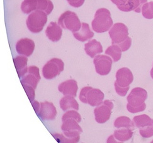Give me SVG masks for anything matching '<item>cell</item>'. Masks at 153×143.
<instances>
[{
  "instance_id": "cell-1",
  "label": "cell",
  "mask_w": 153,
  "mask_h": 143,
  "mask_svg": "<svg viewBox=\"0 0 153 143\" xmlns=\"http://www.w3.org/2000/svg\"><path fill=\"white\" fill-rule=\"evenodd\" d=\"M147 98L148 92L145 89L141 87L133 88L127 98V111L132 114L144 111L146 108L145 101Z\"/></svg>"
},
{
  "instance_id": "cell-2",
  "label": "cell",
  "mask_w": 153,
  "mask_h": 143,
  "mask_svg": "<svg viewBox=\"0 0 153 143\" xmlns=\"http://www.w3.org/2000/svg\"><path fill=\"white\" fill-rule=\"evenodd\" d=\"M133 80L134 75L128 68L123 67L117 70L114 83L117 94L121 97L126 96Z\"/></svg>"
},
{
  "instance_id": "cell-3",
  "label": "cell",
  "mask_w": 153,
  "mask_h": 143,
  "mask_svg": "<svg viewBox=\"0 0 153 143\" xmlns=\"http://www.w3.org/2000/svg\"><path fill=\"white\" fill-rule=\"evenodd\" d=\"M113 26L111 13L107 8H100L95 13V18L91 22L93 30L102 33L108 31Z\"/></svg>"
},
{
  "instance_id": "cell-4",
  "label": "cell",
  "mask_w": 153,
  "mask_h": 143,
  "mask_svg": "<svg viewBox=\"0 0 153 143\" xmlns=\"http://www.w3.org/2000/svg\"><path fill=\"white\" fill-rule=\"evenodd\" d=\"M21 10L25 14H30L34 11L40 10L49 15L54 10V4L51 0H23Z\"/></svg>"
},
{
  "instance_id": "cell-5",
  "label": "cell",
  "mask_w": 153,
  "mask_h": 143,
  "mask_svg": "<svg viewBox=\"0 0 153 143\" xmlns=\"http://www.w3.org/2000/svg\"><path fill=\"white\" fill-rule=\"evenodd\" d=\"M105 97L103 92L98 88L92 87H85L79 94V100L84 104H88L92 107L101 105Z\"/></svg>"
},
{
  "instance_id": "cell-6",
  "label": "cell",
  "mask_w": 153,
  "mask_h": 143,
  "mask_svg": "<svg viewBox=\"0 0 153 143\" xmlns=\"http://www.w3.org/2000/svg\"><path fill=\"white\" fill-rule=\"evenodd\" d=\"M47 21L48 15L43 11L36 10L28 16L26 24L28 30L33 33H38L42 30Z\"/></svg>"
},
{
  "instance_id": "cell-7",
  "label": "cell",
  "mask_w": 153,
  "mask_h": 143,
  "mask_svg": "<svg viewBox=\"0 0 153 143\" xmlns=\"http://www.w3.org/2000/svg\"><path fill=\"white\" fill-rule=\"evenodd\" d=\"M58 24L62 28L67 29L72 32H78L81 28V23L74 12L66 11L59 18Z\"/></svg>"
},
{
  "instance_id": "cell-8",
  "label": "cell",
  "mask_w": 153,
  "mask_h": 143,
  "mask_svg": "<svg viewBox=\"0 0 153 143\" xmlns=\"http://www.w3.org/2000/svg\"><path fill=\"white\" fill-rule=\"evenodd\" d=\"M64 69V63L60 58H54L47 63L42 69V75L48 80L53 79L59 75Z\"/></svg>"
},
{
  "instance_id": "cell-9",
  "label": "cell",
  "mask_w": 153,
  "mask_h": 143,
  "mask_svg": "<svg viewBox=\"0 0 153 143\" xmlns=\"http://www.w3.org/2000/svg\"><path fill=\"white\" fill-rule=\"evenodd\" d=\"M109 35L112 45H119L128 37L127 27L122 23H117L109 30Z\"/></svg>"
},
{
  "instance_id": "cell-10",
  "label": "cell",
  "mask_w": 153,
  "mask_h": 143,
  "mask_svg": "<svg viewBox=\"0 0 153 143\" xmlns=\"http://www.w3.org/2000/svg\"><path fill=\"white\" fill-rule=\"evenodd\" d=\"M113 108L114 104L110 100H106L101 105L97 106L94 110L95 121L99 124H103L108 121L110 118Z\"/></svg>"
},
{
  "instance_id": "cell-11",
  "label": "cell",
  "mask_w": 153,
  "mask_h": 143,
  "mask_svg": "<svg viewBox=\"0 0 153 143\" xmlns=\"http://www.w3.org/2000/svg\"><path fill=\"white\" fill-rule=\"evenodd\" d=\"M112 59L107 55H99L93 58L97 73L100 75H107L111 70Z\"/></svg>"
},
{
  "instance_id": "cell-12",
  "label": "cell",
  "mask_w": 153,
  "mask_h": 143,
  "mask_svg": "<svg viewBox=\"0 0 153 143\" xmlns=\"http://www.w3.org/2000/svg\"><path fill=\"white\" fill-rule=\"evenodd\" d=\"M61 129L64 135L69 138H77L83 133V129L79 125V122L74 119H68L63 121Z\"/></svg>"
},
{
  "instance_id": "cell-13",
  "label": "cell",
  "mask_w": 153,
  "mask_h": 143,
  "mask_svg": "<svg viewBox=\"0 0 153 143\" xmlns=\"http://www.w3.org/2000/svg\"><path fill=\"white\" fill-rule=\"evenodd\" d=\"M41 80L39 69L32 65L28 67V72L20 80L22 85L33 87L35 89L37 88L38 83Z\"/></svg>"
},
{
  "instance_id": "cell-14",
  "label": "cell",
  "mask_w": 153,
  "mask_h": 143,
  "mask_svg": "<svg viewBox=\"0 0 153 143\" xmlns=\"http://www.w3.org/2000/svg\"><path fill=\"white\" fill-rule=\"evenodd\" d=\"M57 110L54 104L48 101L40 102V107L38 116L43 120H54L57 116Z\"/></svg>"
},
{
  "instance_id": "cell-15",
  "label": "cell",
  "mask_w": 153,
  "mask_h": 143,
  "mask_svg": "<svg viewBox=\"0 0 153 143\" xmlns=\"http://www.w3.org/2000/svg\"><path fill=\"white\" fill-rule=\"evenodd\" d=\"M35 50V42L32 39L25 38L17 41L16 50L20 55L25 57H30L32 55Z\"/></svg>"
},
{
  "instance_id": "cell-16",
  "label": "cell",
  "mask_w": 153,
  "mask_h": 143,
  "mask_svg": "<svg viewBox=\"0 0 153 143\" xmlns=\"http://www.w3.org/2000/svg\"><path fill=\"white\" fill-rule=\"evenodd\" d=\"M58 90L64 95H72L76 97L78 90V83L74 79H69L60 83Z\"/></svg>"
},
{
  "instance_id": "cell-17",
  "label": "cell",
  "mask_w": 153,
  "mask_h": 143,
  "mask_svg": "<svg viewBox=\"0 0 153 143\" xmlns=\"http://www.w3.org/2000/svg\"><path fill=\"white\" fill-rule=\"evenodd\" d=\"M45 35L51 41L54 42L58 41L62 37V28L56 22L52 21L45 29Z\"/></svg>"
},
{
  "instance_id": "cell-18",
  "label": "cell",
  "mask_w": 153,
  "mask_h": 143,
  "mask_svg": "<svg viewBox=\"0 0 153 143\" xmlns=\"http://www.w3.org/2000/svg\"><path fill=\"white\" fill-rule=\"evenodd\" d=\"M73 35L76 40L84 42L91 39L94 36V33L91 30L89 25L83 22L81 23V28L79 30L73 32Z\"/></svg>"
},
{
  "instance_id": "cell-19",
  "label": "cell",
  "mask_w": 153,
  "mask_h": 143,
  "mask_svg": "<svg viewBox=\"0 0 153 143\" xmlns=\"http://www.w3.org/2000/svg\"><path fill=\"white\" fill-rule=\"evenodd\" d=\"M85 50L88 55L94 58L98 54L103 52V46L100 42L93 39L85 45Z\"/></svg>"
},
{
  "instance_id": "cell-20",
  "label": "cell",
  "mask_w": 153,
  "mask_h": 143,
  "mask_svg": "<svg viewBox=\"0 0 153 143\" xmlns=\"http://www.w3.org/2000/svg\"><path fill=\"white\" fill-rule=\"evenodd\" d=\"M13 62L19 77L21 79L28 72V67L27 66V57L24 55L17 56L13 58Z\"/></svg>"
},
{
  "instance_id": "cell-21",
  "label": "cell",
  "mask_w": 153,
  "mask_h": 143,
  "mask_svg": "<svg viewBox=\"0 0 153 143\" xmlns=\"http://www.w3.org/2000/svg\"><path fill=\"white\" fill-rule=\"evenodd\" d=\"M148 3V0H128L127 3L121 7H117L120 11L129 12L134 11L136 13H140L143 6Z\"/></svg>"
},
{
  "instance_id": "cell-22",
  "label": "cell",
  "mask_w": 153,
  "mask_h": 143,
  "mask_svg": "<svg viewBox=\"0 0 153 143\" xmlns=\"http://www.w3.org/2000/svg\"><path fill=\"white\" fill-rule=\"evenodd\" d=\"M60 107L62 111H66L69 109H74L76 111L79 110V104L72 95H65L60 100Z\"/></svg>"
},
{
  "instance_id": "cell-23",
  "label": "cell",
  "mask_w": 153,
  "mask_h": 143,
  "mask_svg": "<svg viewBox=\"0 0 153 143\" xmlns=\"http://www.w3.org/2000/svg\"><path fill=\"white\" fill-rule=\"evenodd\" d=\"M131 129L122 128L114 131V136L115 139L119 142H126L132 138L133 132Z\"/></svg>"
},
{
  "instance_id": "cell-24",
  "label": "cell",
  "mask_w": 153,
  "mask_h": 143,
  "mask_svg": "<svg viewBox=\"0 0 153 143\" xmlns=\"http://www.w3.org/2000/svg\"><path fill=\"white\" fill-rule=\"evenodd\" d=\"M133 122L136 128L142 129L152 124L153 119L148 115L143 114L135 116L133 119Z\"/></svg>"
},
{
  "instance_id": "cell-25",
  "label": "cell",
  "mask_w": 153,
  "mask_h": 143,
  "mask_svg": "<svg viewBox=\"0 0 153 143\" xmlns=\"http://www.w3.org/2000/svg\"><path fill=\"white\" fill-rule=\"evenodd\" d=\"M114 126L117 129L126 128L134 130L135 128V124L129 117L126 116H120L115 119Z\"/></svg>"
},
{
  "instance_id": "cell-26",
  "label": "cell",
  "mask_w": 153,
  "mask_h": 143,
  "mask_svg": "<svg viewBox=\"0 0 153 143\" xmlns=\"http://www.w3.org/2000/svg\"><path fill=\"white\" fill-rule=\"evenodd\" d=\"M122 52V51L119 45H112L108 47L105 50V54L110 56L112 58L114 62H117L121 58Z\"/></svg>"
},
{
  "instance_id": "cell-27",
  "label": "cell",
  "mask_w": 153,
  "mask_h": 143,
  "mask_svg": "<svg viewBox=\"0 0 153 143\" xmlns=\"http://www.w3.org/2000/svg\"><path fill=\"white\" fill-rule=\"evenodd\" d=\"M143 16L146 19L151 20L153 18V1L145 3L142 7Z\"/></svg>"
},
{
  "instance_id": "cell-28",
  "label": "cell",
  "mask_w": 153,
  "mask_h": 143,
  "mask_svg": "<svg viewBox=\"0 0 153 143\" xmlns=\"http://www.w3.org/2000/svg\"><path fill=\"white\" fill-rule=\"evenodd\" d=\"M52 136L57 141V142L62 143H76L78 142L80 139V136H78L75 138H69L64 134H53Z\"/></svg>"
},
{
  "instance_id": "cell-29",
  "label": "cell",
  "mask_w": 153,
  "mask_h": 143,
  "mask_svg": "<svg viewBox=\"0 0 153 143\" xmlns=\"http://www.w3.org/2000/svg\"><path fill=\"white\" fill-rule=\"evenodd\" d=\"M68 119H74L79 123L81 121V116L76 110L67 111L62 117V121H64Z\"/></svg>"
},
{
  "instance_id": "cell-30",
  "label": "cell",
  "mask_w": 153,
  "mask_h": 143,
  "mask_svg": "<svg viewBox=\"0 0 153 143\" xmlns=\"http://www.w3.org/2000/svg\"><path fill=\"white\" fill-rule=\"evenodd\" d=\"M140 136L144 138H149L153 136V124L146 128L139 129Z\"/></svg>"
},
{
  "instance_id": "cell-31",
  "label": "cell",
  "mask_w": 153,
  "mask_h": 143,
  "mask_svg": "<svg viewBox=\"0 0 153 143\" xmlns=\"http://www.w3.org/2000/svg\"><path fill=\"white\" fill-rule=\"evenodd\" d=\"M23 88L27 95V96L30 100V102H32L33 101L35 100V88L33 87L28 86H22Z\"/></svg>"
},
{
  "instance_id": "cell-32",
  "label": "cell",
  "mask_w": 153,
  "mask_h": 143,
  "mask_svg": "<svg viewBox=\"0 0 153 143\" xmlns=\"http://www.w3.org/2000/svg\"><path fill=\"white\" fill-rule=\"evenodd\" d=\"M131 45H132V39L131 38L128 37L125 41H123V42L117 45L119 46L122 52H126L130 49Z\"/></svg>"
},
{
  "instance_id": "cell-33",
  "label": "cell",
  "mask_w": 153,
  "mask_h": 143,
  "mask_svg": "<svg viewBox=\"0 0 153 143\" xmlns=\"http://www.w3.org/2000/svg\"><path fill=\"white\" fill-rule=\"evenodd\" d=\"M85 0H67L68 3L74 8H79L81 7L85 3Z\"/></svg>"
},
{
  "instance_id": "cell-34",
  "label": "cell",
  "mask_w": 153,
  "mask_h": 143,
  "mask_svg": "<svg viewBox=\"0 0 153 143\" xmlns=\"http://www.w3.org/2000/svg\"><path fill=\"white\" fill-rule=\"evenodd\" d=\"M32 103V107H33V109L35 110V113H36L37 114H38V113L39 112V109H40V103H39L38 101L37 100H33Z\"/></svg>"
},
{
  "instance_id": "cell-35",
  "label": "cell",
  "mask_w": 153,
  "mask_h": 143,
  "mask_svg": "<svg viewBox=\"0 0 153 143\" xmlns=\"http://www.w3.org/2000/svg\"><path fill=\"white\" fill-rule=\"evenodd\" d=\"M127 1L128 0H111V1L117 5V7H121V6L125 5Z\"/></svg>"
},
{
  "instance_id": "cell-36",
  "label": "cell",
  "mask_w": 153,
  "mask_h": 143,
  "mask_svg": "<svg viewBox=\"0 0 153 143\" xmlns=\"http://www.w3.org/2000/svg\"><path fill=\"white\" fill-rule=\"evenodd\" d=\"M114 138H114V135L110 136L108 138V139H107V142H117V141L115 140Z\"/></svg>"
},
{
  "instance_id": "cell-37",
  "label": "cell",
  "mask_w": 153,
  "mask_h": 143,
  "mask_svg": "<svg viewBox=\"0 0 153 143\" xmlns=\"http://www.w3.org/2000/svg\"><path fill=\"white\" fill-rule=\"evenodd\" d=\"M151 77H152V79H153V67H152V68L151 69Z\"/></svg>"
}]
</instances>
